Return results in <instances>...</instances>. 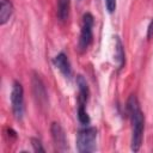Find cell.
<instances>
[{
    "label": "cell",
    "instance_id": "6da1fadb",
    "mask_svg": "<svg viewBox=\"0 0 153 153\" xmlns=\"http://www.w3.org/2000/svg\"><path fill=\"white\" fill-rule=\"evenodd\" d=\"M127 111L131 126V139L130 148L133 152H137L142 145L143 129H145V116L141 110L140 103L135 94H130L127 100Z\"/></svg>",
    "mask_w": 153,
    "mask_h": 153
},
{
    "label": "cell",
    "instance_id": "8fae6325",
    "mask_svg": "<svg viewBox=\"0 0 153 153\" xmlns=\"http://www.w3.org/2000/svg\"><path fill=\"white\" fill-rule=\"evenodd\" d=\"M69 6H71V0H57L56 16L61 22L67 20L69 16Z\"/></svg>",
    "mask_w": 153,
    "mask_h": 153
},
{
    "label": "cell",
    "instance_id": "ba28073f",
    "mask_svg": "<svg viewBox=\"0 0 153 153\" xmlns=\"http://www.w3.org/2000/svg\"><path fill=\"white\" fill-rule=\"evenodd\" d=\"M76 85H78V90H79L78 105H86L90 91H88L87 82H86V80H85V78L82 75H78L76 76Z\"/></svg>",
    "mask_w": 153,
    "mask_h": 153
},
{
    "label": "cell",
    "instance_id": "5bb4252c",
    "mask_svg": "<svg viewBox=\"0 0 153 153\" xmlns=\"http://www.w3.org/2000/svg\"><path fill=\"white\" fill-rule=\"evenodd\" d=\"M105 6L109 13H112L116 10V0H105Z\"/></svg>",
    "mask_w": 153,
    "mask_h": 153
},
{
    "label": "cell",
    "instance_id": "7c38bea8",
    "mask_svg": "<svg viewBox=\"0 0 153 153\" xmlns=\"http://www.w3.org/2000/svg\"><path fill=\"white\" fill-rule=\"evenodd\" d=\"M78 120L84 126H87L90 123V116L86 111L85 105H78Z\"/></svg>",
    "mask_w": 153,
    "mask_h": 153
},
{
    "label": "cell",
    "instance_id": "277c9868",
    "mask_svg": "<svg viewBox=\"0 0 153 153\" xmlns=\"http://www.w3.org/2000/svg\"><path fill=\"white\" fill-rule=\"evenodd\" d=\"M94 19L91 13H85L82 16V24H81V31L79 37V49L80 51H85L91 42H92V29H93Z\"/></svg>",
    "mask_w": 153,
    "mask_h": 153
},
{
    "label": "cell",
    "instance_id": "8992f818",
    "mask_svg": "<svg viewBox=\"0 0 153 153\" xmlns=\"http://www.w3.org/2000/svg\"><path fill=\"white\" fill-rule=\"evenodd\" d=\"M50 131H51V137L55 145V148L59 152H65L68 149V142H67V136L66 133L63 130V128L61 127L60 123L57 122H53L51 127H50Z\"/></svg>",
    "mask_w": 153,
    "mask_h": 153
},
{
    "label": "cell",
    "instance_id": "52a82bcc",
    "mask_svg": "<svg viewBox=\"0 0 153 153\" xmlns=\"http://www.w3.org/2000/svg\"><path fill=\"white\" fill-rule=\"evenodd\" d=\"M54 65L56 66V68L63 74L65 78H71L72 76V67H71V63H69V60L67 57V55L65 53H59L54 60H53Z\"/></svg>",
    "mask_w": 153,
    "mask_h": 153
},
{
    "label": "cell",
    "instance_id": "30bf717a",
    "mask_svg": "<svg viewBox=\"0 0 153 153\" xmlns=\"http://www.w3.org/2000/svg\"><path fill=\"white\" fill-rule=\"evenodd\" d=\"M115 61L120 69L124 66V61H126L124 48H123V43L118 36L115 37Z\"/></svg>",
    "mask_w": 153,
    "mask_h": 153
},
{
    "label": "cell",
    "instance_id": "5b68a950",
    "mask_svg": "<svg viewBox=\"0 0 153 153\" xmlns=\"http://www.w3.org/2000/svg\"><path fill=\"white\" fill-rule=\"evenodd\" d=\"M31 86H32V93H33V98H35L36 103L39 106L45 108L48 105L47 88H45V85H44L42 78L36 72L32 73V76H31Z\"/></svg>",
    "mask_w": 153,
    "mask_h": 153
},
{
    "label": "cell",
    "instance_id": "7a4b0ae2",
    "mask_svg": "<svg viewBox=\"0 0 153 153\" xmlns=\"http://www.w3.org/2000/svg\"><path fill=\"white\" fill-rule=\"evenodd\" d=\"M97 130L92 127H85L78 131L76 149L80 153L94 152L97 148Z\"/></svg>",
    "mask_w": 153,
    "mask_h": 153
},
{
    "label": "cell",
    "instance_id": "4fadbf2b",
    "mask_svg": "<svg viewBox=\"0 0 153 153\" xmlns=\"http://www.w3.org/2000/svg\"><path fill=\"white\" fill-rule=\"evenodd\" d=\"M31 145H32V148H33L35 152H45L44 147L42 146L41 140H38V139L32 137V139H31Z\"/></svg>",
    "mask_w": 153,
    "mask_h": 153
},
{
    "label": "cell",
    "instance_id": "3957f363",
    "mask_svg": "<svg viewBox=\"0 0 153 153\" xmlns=\"http://www.w3.org/2000/svg\"><path fill=\"white\" fill-rule=\"evenodd\" d=\"M11 105L14 118L22 121L24 116V90L19 81H13L11 90Z\"/></svg>",
    "mask_w": 153,
    "mask_h": 153
},
{
    "label": "cell",
    "instance_id": "9c48e42d",
    "mask_svg": "<svg viewBox=\"0 0 153 153\" xmlns=\"http://www.w3.org/2000/svg\"><path fill=\"white\" fill-rule=\"evenodd\" d=\"M13 13V5L11 0H0V25L6 24Z\"/></svg>",
    "mask_w": 153,
    "mask_h": 153
},
{
    "label": "cell",
    "instance_id": "9a60e30c",
    "mask_svg": "<svg viewBox=\"0 0 153 153\" xmlns=\"http://www.w3.org/2000/svg\"><path fill=\"white\" fill-rule=\"evenodd\" d=\"M153 36V19L151 20L149 25H148V29H147V38H151Z\"/></svg>",
    "mask_w": 153,
    "mask_h": 153
}]
</instances>
